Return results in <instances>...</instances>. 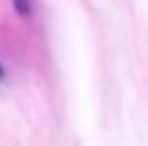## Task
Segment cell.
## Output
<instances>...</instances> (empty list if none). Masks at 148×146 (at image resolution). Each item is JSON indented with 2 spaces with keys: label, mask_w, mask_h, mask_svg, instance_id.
<instances>
[{
  "label": "cell",
  "mask_w": 148,
  "mask_h": 146,
  "mask_svg": "<svg viewBox=\"0 0 148 146\" xmlns=\"http://www.w3.org/2000/svg\"><path fill=\"white\" fill-rule=\"evenodd\" d=\"M13 8L21 17L32 15V0H13Z\"/></svg>",
  "instance_id": "1"
},
{
  "label": "cell",
  "mask_w": 148,
  "mask_h": 146,
  "mask_svg": "<svg viewBox=\"0 0 148 146\" xmlns=\"http://www.w3.org/2000/svg\"><path fill=\"white\" fill-rule=\"evenodd\" d=\"M4 77V68H2V64H0V79Z\"/></svg>",
  "instance_id": "2"
}]
</instances>
